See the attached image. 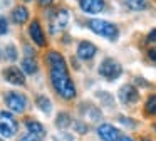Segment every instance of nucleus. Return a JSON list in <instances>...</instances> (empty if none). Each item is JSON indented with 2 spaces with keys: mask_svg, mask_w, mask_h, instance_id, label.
I'll return each instance as SVG.
<instances>
[{
  "mask_svg": "<svg viewBox=\"0 0 156 141\" xmlns=\"http://www.w3.org/2000/svg\"><path fill=\"white\" fill-rule=\"evenodd\" d=\"M47 62L51 67V82L54 86L55 92L64 99H72L76 96V86L69 76L64 57L55 50H51L47 54Z\"/></svg>",
  "mask_w": 156,
  "mask_h": 141,
  "instance_id": "nucleus-1",
  "label": "nucleus"
},
{
  "mask_svg": "<svg viewBox=\"0 0 156 141\" xmlns=\"http://www.w3.org/2000/svg\"><path fill=\"white\" fill-rule=\"evenodd\" d=\"M89 29L92 30L94 34L104 37V39L109 40H116L118 39V27L114 24L108 22V20H102V19H91L87 22Z\"/></svg>",
  "mask_w": 156,
  "mask_h": 141,
  "instance_id": "nucleus-2",
  "label": "nucleus"
},
{
  "mask_svg": "<svg viewBox=\"0 0 156 141\" xmlns=\"http://www.w3.org/2000/svg\"><path fill=\"white\" fill-rule=\"evenodd\" d=\"M121 72H122V67L116 59L108 57V59H104L101 64H99V74L108 81L118 79V77L121 76Z\"/></svg>",
  "mask_w": 156,
  "mask_h": 141,
  "instance_id": "nucleus-3",
  "label": "nucleus"
},
{
  "mask_svg": "<svg viewBox=\"0 0 156 141\" xmlns=\"http://www.w3.org/2000/svg\"><path fill=\"white\" fill-rule=\"evenodd\" d=\"M17 129L19 124L15 121V118L9 111H0V134L5 138H12L15 136Z\"/></svg>",
  "mask_w": 156,
  "mask_h": 141,
  "instance_id": "nucleus-4",
  "label": "nucleus"
},
{
  "mask_svg": "<svg viewBox=\"0 0 156 141\" xmlns=\"http://www.w3.org/2000/svg\"><path fill=\"white\" fill-rule=\"evenodd\" d=\"M5 104L10 111L14 113H24L25 107H27V99H25L24 94L19 92H7L5 94Z\"/></svg>",
  "mask_w": 156,
  "mask_h": 141,
  "instance_id": "nucleus-5",
  "label": "nucleus"
},
{
  "mask_svg": "<svg viewBox=\"0 0 156 141\" xmlns=\"http://www.w3.org/2000/svg\"><path fill=\"white\" fill-rule=\"evenodd\" d=\"M4 79L7 81L9 84H14V86H24L25 84L24 70L15 67V66H10L4 70Z\"/></svg>",
  "mask_w": 156,
  "mask_h": 141,
  "instance_id": "nucleus-6",
  "label": "nucleus"
},
{
  "mask_svg": "<svg viewBox=\"0 0 156 141\" xmlns=\"http://www.w3.org/2000/svg\"><path fill=\"white\" fill-rule=\"evenodd\" d=\"M69 22V12L66 9H59L54 15H51V32L55 34L57 30H62Z\"/></svg>",
  "mask_w": 156,
  "mask_h": 141,
  "instance_id": "nucleus-7",
  "label": "nucleus"
},
{
  "mask_svg": "<svg viewBox=\"0 0 156 141\" xmlns=\"http://www.w3.org/2000/svg\"><path fill=\"white\" fill-rule=\"evenodd\" d=\"M118 96H119V101H121L122 104H134V103H138V101H139L138 89H136L134 86H131V84L122 86L121 89H119Z\"/></svg>",
  "mask_w": 156,
  "mask_h": 141,
  "instance_id": "nucleus-8",
  "label": "nucleus"
},
{
  "mask_svg": "<svg viewBox=\"0 0 156 141\" xmlns=\"http://www.w3.org/2000/svg\"><path fill=\"white\" fill-rule=\"evenodd\" d=\"M98 134L102 141H118L119 139V129L109 123H102L98 126Z\"/></svg>",
  "mask_w": 156,
  "mask_h": 141,
  "instance_id": "nucleus-9",
  "label": "nucleus"
},
{
  "mask_svg": "<svg viewBox=\"0 0 156 141\" xmlns=\"http://www.w3.org/2000/svg\"><path fill=\"white\" fill-rule=\"evenodd\" d=\"M29 34H30V39L34 40L37 45H45V35H44V30H42L39 20H34L29 27Z\"/></svg>",
  "mask_w": 156,
  "mask_h": 141,
  "instance_id": "nucleus-10",
  "label": "nucleus"
},
{
  "mask_svg": "<svg viewBox=\"0 0 156 141\" xmlns=\"http://www.w3.org/2000/svg\"><path fill=\"white\" fill-rule=\"evenodd\" d=\"M79 5L86 13H99L104 9V0H79Z\"/></svg>",
  "mask_w": 156,
  "mask_h": 141,
  "instance_id": "nucleus-11",
  "label": "nucleus"
},
{
  "mask_svg": "<svg viewBox=\"0 0 156 141\" xmlns=\"http://www.w3.org/2000/svg\"><path fill=\"white\" fill-rule=\"evenodd\" d=\"M96 52H98L96 45H94V44H91V42H87V40L81 42V44H79V47H77V56L81 57L82 60L92 59V57L96 56Z\"/></svg>",
  "mask_w": 156,
  "mask_h": 141,
  "instance_id": "nucleus-12",
  "label": "nucleus"
},
{
  "mask_svg": "<svg viewBox=\"0 0 156 141\" xmlns=\"http://www.w3.org/2000/svg\"><path fill=\"white\" fill-rule=\"evenodd\" d=\"M12 19L15 24H25L29 20V10L24 5H19L12 10Z\"/></svg>",
  "mask_w": 156,
  "mask_h": 141,
  "instance_id": "nucleus-13",
  "label": "nucleus"
},
{
  "mask_svg": "<svg viewBox=\"0 0 156 141\" xmlns=\"http://www.w3.org/2000/svg\"><path fill=\"white\" fill-rule=\"evenodd\" d=\"M25 128H27V131L29 133H32V134H37V136H44L45 134V129H44V126H42L39 121H32V119H29V121H25Z\"/></svg>",
  "mask_w": 156,
  "mask_h": 141,
  "instance_id": "nucleus-14",
  "label": "nucleus"
},
{
  "mask_svg": "<svg viewBox=\"0 0 156 141\" xmlns=\"http://www.w3.org/2000/svg\"><path fill=\"white\" fill-rule=\"evenodd\" d=\"M146 47H148V54L153 60H156V30H153L146 39Z\"/></svg>",
  "mask_w": 156,
  "mask_h": 141,
  "instance_id": "nucleus-15",
  "label": "nucleus"
},
{
  "mask_svg": "<svg viewBox=\"0 0 156 141\" xmlns=\"http://www.w3.org/2000/svg\"><path fill=\"white\" fill-rule=\"evenodd\" d=\"M22 70H24V74H30V76L37 72V62H35V59L25 57V59L22 60Z\"/></svg>",
  "mask_w": 156,
  "mask_h": 141,
  "instance_id": "nucleus-16",
  "label": "nucleus"
},
{
  "mask_svg": "<svg viewBox=\"0 0 156 141\" xmlns=\"http://www.w3.org/2000/svg\"><path fill=\"white\" fill-rule=\"evenodd\" d=\"M35 104H37L39 109H41L42 113H45V114H49V113H51V109H52V103L49 101L47 96H37Z\"/></svg>",
  "mask_w": 156,
  "mask_h": 141,
  "instance_id": "nucleus-17",
  "label": "nucleus"
},
{
  "mask_svg": "<svg viewBox=\"0 0 156 141\" xmlns=\"http://www.w3.org/2000/svg\"><path fill=\"white\" fill-rule=\"evenodd\" d=\"M144 109L149 116H156V94H153V96L148 97V101H146V104H144Z\"/></svg>",
  "mask_w": 156,
  "mask_h": 141,
  "instance_id": "nucleus-18",
  "label": "nucleus"
},
{
  "mask_svg": "<svg viewBox=\"0 0 156 141\" xmlns=\"http://www.w3.org/2000/svg\"><path fill=\"white\" fill-rule=\"evenodd\" d=\"M126 5L131 10H144L148 7V2L146 0H126Z\"/></svg>",
  "mask_w": 156,
  "mask_h": 141,
  "instance_id": "nucleus-19",
  "label": "nucleus"
},
{
  "mask_svg": "<svg viewBox=\"0 0 156 141\" xmlns=\"http://www.w3.org/2000/svg\"><path fill=\"white\" fill-rule=\"evenodd\" d=\"M17 56H19V54H17V49H15L12 44L5 47V57H7L9 60H15V59H17Z\"/></svg>",
  "mask_w": 156,
  "mask_h": 141,
  "instance_id": "nucleus-20",
  "label": "nucleus"
},
{
  "mask_svg": "<svg viewBox=\"0 0 156 141\" xmlns=\"http://www.w3.org/2000/svg\"><path fill=\"white\" fill-rule=\"evenodd\" d=\"M69 124V116L67 114H59L57 116V126L59 128H66Z\"/></svg>",
  "mask_w": 156,
  "mask_h": 141,
  "instance_id": "nucleus-21",
  "label": "nucleus"
},
{
  "mask_svg": "<svg viewBox=\"0 0 156 141\" xmlns=\"http://www.w3.org/2000/svg\"><path fill=\"white\" fill-rule=\"evenodd\" d=\"M9 30V24H7V19L5 17L0 15V35H4V34H7Z\"/></svg>",
  "mask_w": 156,
  "mask_h": 141,
  "instance_id": "nucleus-22",
  "label": "nucleus"
},
{
  "mask_svg": "<svg viewBox=\"0 0 156 141\" xmlns=\"http://www.w3.org/2000/svg\"><path fill=\"white\" fill-rule=\"evenodd\" d=\"M20 141H42V138H41V136H37V134H32V133H29L27 136H24Z\"/></svg>",
  "mask_w": 156,
  "mask_h": 141,
  "instance_id": "nucleus-23",
  "label": "nucleus"
},
{
  "mask_svg": "<svg viewBox=\"0 0 156 141\" xmlns=\"http://www.w3.org/2000/svg\"><path fill=\"white\" fill-rule=\"evenodd\" d=\"M74 128H76V131H77V133H86V131H87V126H86L84 123H76L74 124Z\"/></svg>",
  "mask_w": 156,
  "mask_h": 141,
  "instance_id": "nucleus-24",
  "label": "nucleus"
},
{
  "mask_svg": "<svg viewBox=\"0 0 156 141\" xmlns=\"http://www.w3.org/2000/svg\"><path fill=\"white\" fill-rule=\"evenodd\" d=\"M119 119H121L126 126H129V124H131V126H134V121H133V119H128V118H119Z\"/></svg>",
  "mask_w": 156,
  "mask_h": 141,
  "instance_id": "nucleus-25",
  "label": "nucleus"
},
{
  "mask_svg": "<svg viewBox=\"0 0 156 141\" xmlns=\"http://www.w3.org/2000/svg\"><path fill=\"white\" fill-rule=\"evenodd\" d=\"M118 141H134V139H133L131 136H119Z\"/></svg>",
  "mask_w": 156,
  "mask_h": 141,
  "instance_id": "nucleus-26",
  "label": "nucleus"
},
{
  "mask_svg": "<svg viewBox=\"0 0 156 141\" xmlns=\"http://www.w3.org/2000/svg\"><path fill=\"white\" fill-rule=\"evenodd\" d=\"M39 2H41V3H42V5H47V3H51V2H52V0H39Z\"/></svg>",
  "mask_w": 156,
  "mask_h": 141,
  "instance_id": "nucleus-27",
  "label": "nucleus"
},
{
  "mask_svg": "<svg viewBox=\"0 0 156 141\" xmlns=\"http://www.w3.org/2000/svg\"><path fill=\"white\" fill-rule=\"evenodd\" d=\"M143 141H151V139H148V138H144V139H143Z\"/></svg>",
  "mask_w": 156,
  "mask_h": 141,
  "instance_id": "nucleus-28",
  "label": "nucleus"
},
{
  "mask_svg": "<svg viewBox=\"0 0 156 141\" xmlns=\"http://www.w3.org/2000/svg\"><path fill=\"white\" fill-rule=\"evenodd\" d=\"M154 128H156V126H154Z\"/></svg>",
  "mask_w": 156,
  "mask_h": 141,
  "instance_id": "nucleus-29",
  "label": "nucleus"
}]
</instances>
